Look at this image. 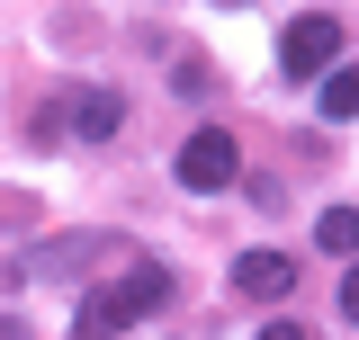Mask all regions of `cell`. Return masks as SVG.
<instances>
[{"instance_id":"obj_1","label":"cell","mask_w":359,"mask_h":340,"mask_svg":"<svg viewBox=\"0 0 359 340\" xmlns=\"http://www.w3.org/2000/svg\"><path fill=\"white\" fill-rule=\"evenodd\" d=\"M171 304V269H153V260H135V269H117L108 287H90L81 313H72V340H126L144 313H162Z\"/></svg>"},{"instance_id":"obj_2","label":"cell","mask_w":359,"mask_h":340,"mask_svg":"<svg viewBox=\"0 0 359 340\" xmlns=\"http://www.w3.org/2000/svg\"><path fill=\"white\" fill-rule=\"evenodd\" d=\"M332 63H341V27H332L323 9H306V18L278 27V72H287V81H323Z\"/></svg>"},{"instance_id":"obj_3","label":"cell","mask_w":359,"mask_h":340,"mask_svg":"<svg viewBox=\"0 0 359 340\" xmlns=\"http://www.w3.org/2000/svg\"><path fill=\"white\" fill-rule=\"evenodd\" d=\"M233 170H243V143L224 126H198L180 143V188H198V197H207V188H233Z\"/></svg>"},{"instance_id":"obj_4","label":"cell","mask_w":359,"mask_h":340,"mask_svg":"<svg viewBox=\"0 0 359 340\" xmlns=\"http://www.w3.org/2000/svg\"><path fill=\"white\" fill-rule=\"evenodd\" d=\"M233 287L261 296V304H278L287 287H297V260H287V251H243V260H233Z\"/></svg>"},{"instance_id":"obj_5","label":"cell","mask_w":359,"mask_h":340,"mask_svg":"<svg viewBox=\"0 0 359 340\" xmlns=\"http://www.w3.org/2000/svg\"><path fill=\"white\" fill-rule=\"evenodd\" d=\"M63 117H72V134H90V143H108V134L126 126V99H117V90H81V99H72Z\"/></svg>"},{"instance_id":"obj_6","label":"cell","mask_w":359,"mask_h":340,"mask_svg":"<svg viewBox=\"0 0 359 340\" xmlns=\"http://www.w3.org/2000/svg\"><path fill=\"white\" fill-rule=\"evenodd\" d=\"M314 242L341 251V260H359V206H323V215H314Z\"/></svg>"},{"instance_id":"obj_7","label":"cell","mask_w":359,"mask_h":340,"mask_svg":"<svg viewBox=\"0 0 359 340\" xmlns=\"http://www.w3.org/2000/svg\"><path fill=\"white\" fill-rule=\"evenodd\" d=\"M323 117H359V63H332L323 72Z\"/></svg>"},{"instance_id":"obj_8","label":"cell","mask_w":359,"mask_h":340,"mask_svg":"<svg viewBox=\"0 0 359 340\" xmlns=\"http://www.w3.org/2000/svg\"><path fill=\"white\" fill-rule=\"evenodd\" d=\"M341 313L359 323V269H341Z\"/></svg>"},{"instance_id":"obj_9","label":"cell","mask_w":359,"mask_h":340,"mask_svg":"<svg viewBox=\"0 0 359 340\" xmlns=\"http://www.w3.org/2000/svg\"><path fill=\"white\" fill-rule=\"evenodd\" d=\"M261 340H306V332H297V323H269V332H261Z\"/></svg>"},{"instance_id":"obj_10","label":"cell","mask_w":359,"mask_h":340,"mask_svg":"<svg viewBox=\"0 0 359 340\" xmlns=\"http://www.w3.org/2000/svg\"><path fill=\"white\" fill-rule=\"evenodd\" d=\"M0 340H27V332H18V323H9V313H0Z\"/></svg>"}]
</instances>
